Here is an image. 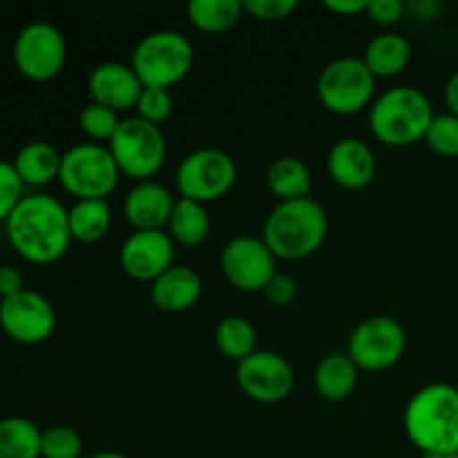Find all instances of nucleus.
<instances>
[{
  "label": "nucleus",
  "instance_id": "f257e3e1",
  "mask_svg": "<svg viewBox=\"0 0 458 458\" xmlns=\"http://www.w3.org/2000/svg\"><path fill=\"white\" fill-rule=\"evenodd\" d=\"M4 226L13 250L31 264L58 262L74 242L70 231V208L45 192L22 197Z\"/></svg>",
  "mask_w": 458,
  "mask_h": 458
},
{
  "label": "nucleus",
  "instance_id": "f03ea898",
  "mask_svg": "<svg viewBox=\"0 0 458 458\" xmlns=\"http://www.w3.org/2000/svg\"><path fill=\"white\" fill-rule=\"evenodd\" d=\"M403 428L423 454L458 452V387L447 383L420 387L407 403Z\"/></svg>",
  "mask_w": 458,
  "mask_h": 458
},
{
  "label": "nucleus",
  "instance_id": "7ed1b4c3",
  "mask_svg": "<svg viewBox=\"0 0 458 458\" xmlns=\"http://www.w3.org/2000/svg\"><path fill=\"white\" fill-rule=\"evenodd\" d=\"M329 233V217L320 201L304 197L295 201H277L267 215L262 240L277 259H304L320 250Z\"/></svg>",
  "mask_w": 458,
  "mask_h": 458
},
{
  "label": "nucleus",
  "instance_id": "20e7f679",
  "mask_svg": "<svg viewBox=\"0 0 458 458\" xmlns=\"http://www.w3.org/2000/svg\"><path fill=\"white\" fill-rule=\"evenodd\" d=\"M434 116L432 101L423 89L396 85L374 98L369 106V128L385 146L405 148L425 139Z\"/></svg>",
  "mask_w": 458,
  "mask_h": 458
},
{
  "label": "nucleus",
  "instance_id": "39448f33",
  "mask_svg": "<svg viewBox=\"0 0 458 458\" xmlns=\"http://www.w3.org/2000/svg\"><path fill=\"white\" fill-rule=\"evenodd\" d=\"M143 88L170 89L191 74L195 65V47L174 30H157L143 36L130 61Z\"/></svg>",
  "mask_w": 458,
  "mask_h": 458
},
{
  "label": "nucleus",
  "instance_id": "423d86ee",
  "mask_svg": "<svg viewBox=\"0 0 458 458\" xmlns=\"http://www.w3.org/2000/svg\"><path fill=\"white\" fill-rule=\"evenodd\" d=\"M121 170L103 143H76L63 152L58 182L76 199H106L114 192Z\"/></svg>",
  "mask_w": 458,
  "mask_h": 458
},
{
  "label": "nucleus",
  "instance_id": "0eeeda50",
  "mask_svg": "<svg viewBox=\"0 0 458 458\" xmlns=\"http://www.w3.org/2000/svg\"><path fill=\"white\" fill-rule=\"evenodd\" d=\"M121 174L137 182H148L155 177L164 165L168 146L161 132V125L148 123L137 114L121 121L119 130L107 143Z\"/></svg>",
  "mask_w": 458,
  "mask_h": 458
},
{
  "label": "nucleus",
  "instance_id": "6e6552de",
  "mask_svg": "<svg viewBox=\"0 0 458 458\" xmlns=\"http://www.w3.org/2000/svg\"><path fill=\"white\" fill-rule=\"evenodd\" d=\"M376 76L362 58L340 56L327 63L318 76V98L329 112L356 114L374 103Z\"/></svg>",
  "mask_w": 458,
  "mask_h": 458
},
{
  "label": "nucleus",
  "instance_id": "1a4fd4ad",
  "mask_svg": "<svg viewBox=\"0 0 458 458\" xmlns=\"http://www.w3.org/2000/svg\"><path fill=\"white\" fill-rule=\"evenodd\" d=\"M179 195L186 199L208 204L222 199L237 182V164L226 150L199 148L186 155L179 164L177 174Z\"/></svg>",
  "mask_w": 458,
  "mask_h": 458
},
{
  "label": "nucleus",
  "instance_id": "9d476101",
  "mask_svg": "<svg viewBox=\"0 0 458 458\" xmlns=\"http://www.w3.org/2000/svg\"><path fill=\"white\" fill-rule=\"evenodd\" d=\"M67 61V40L56 25L34 21L13 40V65L25 79L45 83L56 79Z\"/></svg>",
  "mask_w": 458,
  "mask_h": 458
},
{
  "label": "nucleus",
  "instance_id": "9b49d317",
  "mask_svg": "<svg viewBox=\"0 0 458 458\" xmlns=\"http://www.w3.org/2000/svg\"><path fill=\"white\" fill-rule=\"evenodd\" d=\"M407 347L405 327L392 316L365 318L349 335L347 353L358 369H392Z\"/></svg>",
  "mask_w": 458,
  "mask_h": 458
},
{
  "label": "nucleus",
  "instance_id": "f8f14e48",
  "mask_svg": "<svg viewBox=\"0 0 458 458\" xmlns=\"http://www.w3.org/2000/svg\"><path fill=\"white\" fill-rule=\"evenodd\" d=\"M219 267L228 284L237 291L255 293L264 291L277 273V258L262 237L237 235L222 249Z\"/></svg>",
  "mask_w": 458,
  "mask_h": 458
},
{
  "label": "nucleus",
  "instance_id": "ddd939ff",
  "mask_svg": "<svg viewBox=\"0 0 458 458\" xmlns=\"http://www.w3.org/2000/svg\"><path fill=\"white\" fill-rule=\"evenodd\" d=\"M237 385L246 398L262 405L280 403L293 392L295 374L291 362L277 352H255L235 369Z\"/></svg>",
  "mask_w": 458,
  "mask_h": 458
},
{
  "label": "nucleus",
  "instance_id": "4468645a",
  "mask_svg": "<svg viewBox=\"0 0 458 458\" xmlns=\"http://www.w3.org/2000/svg\"><path fill=\"white\" fill-rule=\"evenodd\" d=\"M0 329L18 344L45 343L56 329L54 304L31 289L0 300Z\"/></svg>",
  "mask_w": 458,
  "mask_h": 458
},
{
  "label": "nucleus",
  "instance_id": "2eb2a0df",
  "mask_svg": "<svg viewBox=\"0 0 458 458\" xmlns=\"http://www.w3.org/2000/svg\"><path fill=\"white\" fill-rule=\"evenodd\" d=\"M121 268L137 282H155L174 267V242L168 231H134L121 244Z\"/></svg>",
  "mask_w": 458,
  "mask_h": 458
},
{
  "label": "nucleus",
  "instance_id": "dca6fc26",
  "mask_svg": "<svg viewBox=\"0 0 458 458\" xmlns=\"http://www.w3.org/2000/svg\"><path fill=\"white\" fill-rule=\"evenodd\" d=\"M89 97L94 103L110 107L114 112L134 110L143 92V83L130 63L107 61L94 67L88 79Z\"/></svg>",
  "mask_w": 458,
  "mask_h": 458
},
{
  "label": "nucleus",
  "instance_id": "f3484780",
  "mask_svg": "<svg viewBox=\"0 0 458 458\" xmlns=\"http://www.w3.org/2000/svg\"><path fill=\"white\" fill-rule=\"evenodd\" d=\"M327 170L338 186L347 191H362L376 177V155L362 139H340L329 148Z\"/></svg>",
  "mask_w": 458,
  "mask_h": 458
},
{
  "label": "nucleus",
  "instance_id": "a211bd4d",
  "mask_svg": "<svg viewBox=\"0 0 458 458\" xmlns=\"http://www.w3.org/2000/svg\"><path fill=\"white\" fill-rule=\"evenodd\" d=\"M174 204L177 199L164 183L148 179L130 188L123 199V215L134 231H164Z\"/></svg>",
  "mask_w": 458,
  "mask_h": 458
},
{
  "label": "nucleus",
  "instance_id": "6ab92c4d",
  "mask_svg": "<svg viewBox=\"0 0 458 458\" xmlns=\"http://www.w3.org/2000/svg\"><path fill=\"white\" fill-rule=\"evenodd\" d=\"M201 291H204V282L199 273L183 264H174L152 282L150 300L159 311L182 313L195 307L197 300L201 298Z\"/></svg>",
  "mask_w": 458,
  "mask_h": 458
},
{
  "label": "nucleus",
  "instance_id": "aec40b11",
  "mask_svg": "<svg viewBox=\"0 0 458 458\" xmlns=\"http://www.w3.org/2000/svg\"><path fill=\"white\" fill-rule=\"evenodd\" d=\"M358 376H360V369H358L356 362L349 358V353L334 352L327 353V356L316 365V371H313V385H316V392L320 394L325 401L340 403L356 392Z\"/></svg>",
  "mask_w": 458,
  "mask_h": 458
},
{
  "label": "nucleus",
  "instance_id": "412c9836",
  "mask_svg": "<svg viewBox=\"0 0 458 458\" xmlns=\"http://www.w3.org/2000/svg\"><path fill=\"white\" fill-rule=\"evenodd\" d=\"M362 61L376 79L398 76L411 63V43L398 31H383L367 43Z\"/></svg>",
  "mask_w": 458,
  "mask_h": 458
},
{
  "label": "nucleus",
  "instance_id": "4be33fe9",
  "mask_svg": "<svg viewBox=\"0 0 458 458\" xmlns=\"http://www.w3.org/2000/svg\"><path fill=\"white\" fill-rule=\"evenodd\" d=\"M63 155L49 141H27L13 157V168L25 186H47L61 173Z\"/></svg>",
  "mask_w": 458,
  "mask_h": 458
},
{
  "label": "nucleus",
  "instance_id": "5701e85b",
  "mask_svg": "<svg viewBox=\"0 0 458 458\" xmlns=\"http://www.w3.org/2000/svg\"><path fill=\"white\" fill-rule=\"evenodd\" d=\"M267 186L280 201L304 199L311 192V173L298 157H277L267 170Z\"/></svg>",
  "mask_w": 458,
  "mask_h": 458
},
{
  "label": "nucleus",
  "instance_id": "b1692460",
  "mask_svg": "<svg viewBox=\"0 0 458 458\" xmlns=\"http://www.w3.org/2000/svg\"><path fill=\"white\" fill-rule=\"evenodd\" d=\"M165 228L174 244L199 246L210 233V215L206 210V204L179 197Z\"/></svg>",
  "mask_w": 458,
  "mask_h": 458
},
{
  "label": "nucleus",
  "instance_id": "393cba45",
  "mask_svg": "<svg viewBox=\"0 0 458 458\" xmlns=\"http://www.w3.org/2000/svg\"><path fill=\"white\" fill-rule=\"evenodd\" d=\"M186 16L199 31L222 34L242 21L244 4L240 0H191L186 4Z\"/></svg>",
  "mask_w": 458,
  "mask_h": 458
},
{
  "label": "nucleus",
  "instance_id": "a878e982",
  "mask_svg": "<svg viewBox=\"0 0 458 458\" xmlns=\"http://www.w3.org/2000/svg\"><path fill=\"white\" fill-rule=\"evenodd\" d=\"M112 208L107 199H76L70 208V231L76 242L94 244L110 233Z\"/></svg>",
  "mask_w": 458,
  "mask_h": 458
},
{
  "label": "nucleus",
  "instance_id": "bb28decb",
  "mask_svg": "<svg viewBox=\"0 0 458 458\" xmlns=\"http://www.w3.org/2000/svg\"><path fill=\"white\" fill-rule=\"evenodd\" d=\"M43 429L25 416L0 419V458H40Z\"/></svg>",
  "mask_w": 458,
  "mask_h": 458
},
{
  "label": "nucleus",
  "instance_id": "cd10ccee",
  "mask_svg": "<svg viewBox=\"0 0 458 458\" xmlns=\"http://www.w3.org/2000/svg\"><path fill=\"white\" fill-rule=\"evenodd\" d=\"M215 344L231 360L242 362L258 352V331L253 322L242 316H226L215 329Z\"/></svg>",
  "mask_w": 458,
  "mask_h": 458
},
{
  "label": "nucleus",
  "instance_id": "c85d7f7f",
  "mask_svg": "<svg viewBox=\"0 0 458 458\" xmlns=\"http://www.w3.org/2000/svg\"><path fill=\"white\" fill-rule=\"evenodd\" d=\"M121 114L119 112L110 110V107L101 106V103H88V106L81 110L79 114V125L83 130L85 137L89 139L92 143H110L112 137L116 134L121 125Z\"/></svg>",
  "mask_w": 458,
  "mask_h": 458
},
{
  "label": "nucleus",
  "instance_id": "c756f323",
  "mask_svg": "<svg viewBox=\"0 0 458 458\" xmlns=\"http://www.w3.org/2000/svg\"><path fill=\"white\" fill-rule=\"evenodd\" d=\"M83 438L70 425H52L40 434V458H81Z\"/></svg>",
  "mask_w": 458,
  "mask_h": 458
},
{
  "label": "nucleus",
  "instance_id": "7c9ffc66",
  "mask_svg": "<svg viewBox=\"0 0 458 458\" xmlns=\"http://www.w3.org/2000/svg\"><path fill=\"white\" fill-rule=\"evenodd\" d=\"M423 141L428 143L429 150L437 152L438 157L456 159L458 157V116L452 114V112L434 116Z\"/></svg>",
  "mask_w": 458,
  "mask_h": 458
},
{
  "label": "nucleus",
  "instance_id": "2f4dec72",
  "mask_svg": "<svg viewBox=\"0 0 458 458\" xmlns=\"http://www.w3.org/2000/svg\"><path fill=\"white\" fill-rule=\"evenodd\" d=\"M174 98L170 89L164 88H143L141 97L137 101V116L148 121V123L161 125L170 114H173Z\"/></svg>",
  "mask_w": 458,
  "mask_h": 458
},
{
  "label": "nucleus",
  "instance_id": "473e14b6",
  "mask_svg": "<svg viewBox=\"0 0 458 458\" xmlns=\"http://www.w3.org/2000/svg\"><path fill=\"white\" fill-rule=\"evenodd\" d=\"M25 197V183L12 161L0 159V222H7Z\"/></svg>",
  "mask_w": 458,
  "mask_h": 458
},
{
  "label": "nucleus",
  "instance_id": "72a5a7b5",
  "mask_svg": "<svg viewBox=\"0 0 458 458\" xmlns=\"http://www.w3.org/2000/svg\"><path fill=\"white\" fill-rule=\"evenodd\" d=\"M244 13L262 22H280L300 7L298 0H246Z\"/></svg>",
  "mask_w": 458,
  "mask_h": 458
},
{
  "label": "nucleus",
  "instance_id": "f704fd0d",
  "mask_svg": "<svg viewBox=\"0 0 458 458\" xmlns=\"http://www.w3.org/2000/svg\"><path fill=\"white\" fill-rule=\"evenodd\" d=\"M262 293L267 295V300L273 307H289V304H293L298 300V282L289 273L277 271L268 280V284L264 286Z\"/></svg>",
  "mask_w": 458,
  "mask_h": 458
},
{
  "label": "nucleus",
  "instance_id": "c9c22d12",
  "mask_svg": "<svg viewBox=\"0 0 458 458\" xmlns=\"http://www.w3.org/2000/svg\"><path fill=\"white\" fill-rule=\"evenodd\" d=\"M405 3H401V0H371L367 4V16L378 25L392 27L401 22V18L405 16Z\"/></svg>",
  "mask_w": 458,
  "mask_h": 458
},
{
  "label": "nucleus",
  "instance_id": "e433bc0d",
  "mask_svg": "<svg viewBox=\"0 0 458 458\" xmlns=\"http://www.w3.org/2000/svg\"><path fill=\"white\" fill-rule=\"evenodd\" d=\"M25 289V276L16 267H9V264L0 267V300L12 298Z\"/></svg>",
  "mask_w": 458,
  "mask_h": 458
},
{
  "label": "nucleus",
  "instance_id": "4c0bfd02",
  "mask_svg": "<svg viewBox=\"0 0 458 458\" xmlns=\"http://www.w3.org/2000/svg\"><path fill=\"white\" fill-rule=\"evenodd\" d=\"M367 0H327L325 7L334 13L343 16H356V13H367Z\"/></svg>",
  "mask_w": 458,
  "mask_h": 458
},
{
  "label": "nucleus",
  "instance_id": "58836bf2",
  "mask_svg": "<svg viewBox=\"0 0 458 458\" xmlns=\"http://www.w3.org/2000/svg\"><path fill=\"white\" fill-rule=\"evenodd\" d=\"M445 103H447V110L458 116V70L450 76V79H447L445 83Z\"/></svg>",
  "mask_w": 458,
  "mask_h": 458
},
{
  "label": "nucleus",
  "instance_id": "ea45409f",
  "mask_svg": "<svg viewBox=\"0 0 458 458\" xmlns=\"http://www.w3.org/2000/svg\"><path fill=\"white\" fill-rule=\"evenodd\" d=\"M88 458H130V456L121 454V452H114V450H106V452H97V454H92Z\"/></svg>",
  "mask_w": 458,
  "mask_h": 458
},
{
  "label": "nucleus",
  "instance_id": "a19ab883",
  "mask_svg": "<svg viewBox=\"0 0 458 458\" xmlns=\"http://www.w3.org/2000/svg\"><path fill=\"white\" fill-rule=\"evenodd\" d=\"M423 458H458V452H452V454H423Z\"/></svg>",
  "mask_w": 458,
  "mask_h": 458
}]
</instances>
